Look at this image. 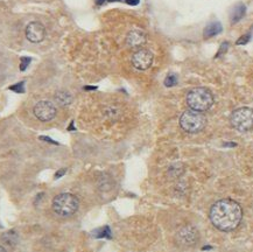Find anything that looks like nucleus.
I'll list each match as a JSON object with an SVG mask.
<instances>
[{
  "instance_id": "nucleus-11",
  "label": "nucleus",
  "mask_w": 253,
  "mask_h": 252,
  "mask_svg": "<svg viewBox=\"0 0 253 252\" xmlns=\"http://www.w3.org/2000/svg\"><path fill=\"white\" fill-rule=\"evenodd\" d=\"M245 12H246V6L244 4H238L237 6H235L230 14L231 24L239 23V21L244 18Z\"/></svg>"
},
{
  "instance_id": "nucleus-8",
  "label": "nucleus",
  "mask_w": 253,
  "mask_h": 252,
  "mask_svg": "<svg viewBox=\"0 0 253 252\" xmlns=\"http://www.w3.org/2000/svg\"><path fill=\"white\" fill-rule=\"evenodd\" d=\"M176 239H178L179 244L185 245V247H191L198 241V232L192 226H185L178 232Z\"/></svg>"
},
{
  "instance_id": "nucleus-10",
  "label": "nucleus",
  "mask_w": 253,
  "mask_h": 252,
  "mask_svg": "<svg viewBox=\"0 0 253 252\" xmlns=\"http://www.w3.org/2000/svg\"><path fill=\"white\" fill-rule=\"evenodd\" d=\"M146 43V35H145L144 32L134 30L129 32L126 36V45L129 48H140L141 46H144Z\"/></svg>"
},
{
  "instance_id": "nucleus-4",
  "label": "nucleus",
  "mask_w": 253,
  "mask_h": 252,
  "mask_svg": "<svg viewBox=\"0 0 253 252\" xmlns=\"http://www.w3.org/2000/svg\"><path fill=\"white\" fill-rule=\"evenodd\" d=\"M207 123V119L201 112L194 111V110H188L183 112L181 118H180V125L186 132L189 133H197L201 130H203Z\"/></svg>"
},
{
  "instance_id": "nucleus-2",
  "label": "nucleus",
  "mask_w": 253,
  "mask_h": 252,
  "mask_svg": "<svg viewBox=\"0 0 253 252\" xmlns=\"http://www.w3.org/2000/svg\"><path fill=\"white\" fill-rule=\"evenodd\" d=\"M187 104L194 111H207L213 106L214 96L205 88H195L187 94Z\"/></svg>"
},
{
  "instance_id": "nucleus-7",
  "label": "nucleus",
  "mask_w": 253,
  "mask_h": 252,
  "mask_svg": "<svg viewBox=\"0 0 253 252\" xmlns=\"http://www.w3.org/2000/svg\"><path fill=\"white\" fill-rule=\"evenodd\" d=\"M153 54L148 49H139L132 56V64L138 70H146L153 63Z\"/></svg>"
},
{
  "instance_id": "nucleus-20",
  "label": "nucleus",
  "mask_w": 253,
  "mask_h": 252,
  "mask_svg": "<svg viewBox=\"0 0 253 252\" xmlns=\"http://www.w3.org/2000/svg\"><path fill=\"white\" fill-rule=\"evenodd\" d=\"M139 1H140V0H126V2H127L128 5H132V6L138 5Z\"/></svg>"
},
{
  "instance_id": "nucleus-6",
  "label": "nucleus",
  "mask_w": 253,
  "mask_h": 252,
  "mask_svg": "<svg viewBox=\"0 0 253 252\" xmlns=\"http://www.w3.org/2000/svg\"><path fill=\"white\" fill-rule=\"evenodd\" d=\"M34 115L41 122H49L56 116V108L52 102L41 100L34 106Z\"/></svg>"
},
{
  "instance_id": "nucleus-3",
  "label": "nucleus",
  "mask_w": 253,
  "mask_h": 252,
  "mask_svg": "<svg viewBox=\"0 0 253 252\" xmlns=\"http://www.w3.org/2000/svg\"><path fill=\"white\" fill-rule=\"evenodd\" d=\"M78 209V200L69 193L60 194L53 200V210L56 215L68 217L74 215Z\"/></svg>"
},
{
  "instance_id": "nucleus-19",
  "label": "nucleus",
  "mask_w": 253,
  "mask_h": 252,
  "mask_svg": "<svg viewBox=\"0 0 253 252\" xmlns=\"http://www.w3.org/2000/svg\"><path fill=\"white\" fill-rule=\"evenodd\" d=\"M24 84H25L24 82H21V83H18V84H15V86L11 87L9 89L17 91V93H24Z\"/></svg>"
},
{
  "instance_id": "nucleus-14",
  "label": "nucleus",
  "mask_w": 253,
  "mask_h": 252,
  "mask_svg": "<svg viewBox=\"0 0 253 252\" xmlns=\"http://www.w3.org/2000/svg\"><path fill=\"white\" fill-rule=\"evenodd\" d=\"M98 187H99V189H102V190H110L112 187L111 179H110L107 175L103 174L99 179H98Z\"/></svg>"
},
{
  "instance_id": "nucleus-18",
  "label": "nucleus",
  "mask_w": 253,
  "mask_h": 252,
  "mask_svg": "<svg viewBox=\"0 0 253 252\" xmlns=\"http://www.w3.org/2000/svg\"><path fill=\"white\" fill-rule=\"evenodd\" d=\"M21 63H20V70H26V68H27V65L30 64V62H31V59L30 58H21Z\"/></svg>"
},
{
  "instance_id": "nucleus-16",
  "label": "nucleus",
  "mask_w": 253,
  "mask_h": 252,
  "mask_svg": "<svg viewBox=\"0 0 253 252\" xmlns=\"http://www.w3.org/2000/svg\"><path fill=\"white\" fill-rule=\"evenodd\" d=\"M176 83H178V77H176V75H168V76L166 77V80H164V86L168 88L176 86Z\"/></svg>"
},
{
  "instance_id": "nucleus-5",
  "label": "nucleus",
  "mask_w": 253,
  "mask_h": 252,
  "mask_svg": "<svg viewBox=\"0 0 253 252\" xmlns=\"http://www.w3.org/2000/svg\"><path fill=\"white\" fill-rule=\"evenodd\" d=\"M230 122L236 130L240 132L250 131L253 127V110L250 108H239L232 112Z\"/></svg>"
},
{
  "instance_id": "nucleus-9",
  "label": "nucleus",
  "mask_w": 253,
  "mask_h": 252,
  "mask_svg": "<svg viewBox=\"0 0 253 252\" xmlns=\"http://www.w3.org/2000/svg\"><path fill=\"white\" fill-rule=\"evenodd\" d=\"M26 36L31 42H41L46 36V28L42 24L33 21V23L28 24L26 28Z\"/></svg>"
},
{
  "instance_id": "nucleus-1",
  "label": "nucleus",
  "mask_w": 253,
  "mask_h": 252,
  "mask_svg": "<svg viewBox=\"0 0 253 252\" xmlns=\"http://www.w3.org/2000/svg\"><path fill=\"white\" fill-rule=\"evenodd\" d=\"M242 217V207L230 198L217 201L210 209L211 223L221 231L235 230L239 225Z\"/></svg>"
},
{
  "instance_id": "nucleus-13",
  "label": "nucleus",
  "mask_w": 253,
  "mask_h": 252,
  "mask_svg": "<svg viewBox=\"0 0 253 252\" xmlns=\"http://www.w3.org/2000/svg\"><path fill=\"white\" fill-rule=\"evenodd\" d=\"M55 100L61 106H67L72 102V97L70 94L67 93V91H59V93L55 94Z\"/></svg>"
},
{
  "instance_id": "nucleus-15",
  "label": "nucleus",
  "mask_w": 253,
  "mask_h": 252,
  "mask_svg": "<svg viewBox=\"0 0 253 252\" xmlns=\"http://www.w3.org/2000/svg\"><path fill=\"white\" fill-rule=\"evenodd\" d=\"M13 239H14V241L18 242V236H17V234H15L14 231H9V232H7V234L4 235V241L8 245L15 244V242H13Z\"/></svg>"
},
{
  "instance_id": "nucleus-23",
  "label": "nucleus",
  "mask_w": 253,
  "mask_h": 252,
  "mask_svg": "<svg viewBox=\"0 0 253 252\" xmlns=\"http://www.w3.org/2000/svg\"><path fill=\"white\" fill-rule=\"evenodd\" d=\"M0 252H6V250L2 247H0Z\"/></svg>"
},
{
  "instance_id": "nucleus-17",
  "label": "nucleus",
  "mask_w": 253,
  "mask_h": 252,
  "mask_svg": "<svg viewBox=\"0 0 253 252\" xmlns=\"http://www.w3.org/2000/svg\"><path fill=\"white\" fill-rule=\"evenodd\" d=\"M250 40H251V35H250V34H246V35H243L238 41H237V45H246Z\"/></svg>"
},
{
  "instance_id": "nucleus-21",
  "label": "nucleus",
  "mask_w": 253,
  "mask_h": 252,
  "mask_svg": "<svg viewBox=\"0 0 253 252\" xmlns=\"http://www.w3.org/2000/svg\"><path fill=\"white\" fill-rule=\"evenodd\" d=\"M64 173H65V169H61V171H60L59 173H56V174H55V178H56V179L61 178V176H62L63 174H64Z\"/></svg>"
},
{
  "instance_id": "nucleus-12",
  "label": "nucleus",
  "mask_w": 253,
  "mask_h": 252,
  "mask_svg": "<svg viewBox=\"0 0 253 252\" xmlns=\"http://www.w3.org/2000/svg\"><path fill=\"white\" fill-rule=\"evenodd\" d=\"M222 31H223V27H222V25H221V23H211V24H209L207 27H205V30L203 32V35H204V37L209 39V37L218 35V34H220Z\"/></svg>"
},
{
  "instance_id": "nucleus-22",
  "label": "nucleus",
  "mask_w": 253,
  "mask_h": 252,
  "mask_svg": "<svg viewBox=\"0 0 253 252\" xmlns=\"http://www.w3.org/2000/svg\"><path fill=\"white\" fill-rule=\"evenodd\" d=\"M84 89H87V90H95V89H96V88H95V87H87V88H84Z\"/></svg>"
}]
</instances>
